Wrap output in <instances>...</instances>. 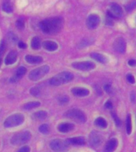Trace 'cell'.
<instances>
[{
    "label": "cell",
    "instance_id": "cell-30",
    "mask_svg": "<svg viewBox=\"0 0 136 152\" xmlns=\"http://www.w3.org/2000/svg\"><path fill=\"white\" fill-rule=\"evenodd\" d=\"M30 94L33 95L34 97H39L41 95V90L38 87H33L31 88Z\"/></svg>",
    "mask_w": 136,
    "mask_h": 152
},
{
    "label": "cell",
    "instance_id": "cell-23",
    "mask_svg": "<svg viewBox=\"0 0 136 152\" xmlns=\"http://www.w3.org/2000/svg\"><path fill=\"white\" fill-rule=\"evenodd\" d=\"M40 102H28V103H26V104L23 105L24 109H26V110H30V109H34V108H37V107L40 106Z\"/></svg>",
    "mask_w": 136,
    "mask_h": 152
},
{
    "label": "cell",
    "instance_id": "cell-29",
    "mask_svg": "<svg viewBox=\"0 0 136 152\" xmlns=\"http://www.w3.org/2000/svg\"><path fill=\"white\" fill-rule=\"evenodd\" d=\"M39 131L42 134H45V135H47L50 132V127L48 124H42V125L40 126L39 128Z\"/></svg>",
    "mask_w": 136,
    "mask_h": 152
},
{
    "label": "cell",
    "instance_id": "cell-12",
    "mask_svg": "<svg viewBox=\"0 0 136 152\" xmlns=\"http://www.w3.org/2000/svg\"><path fill=\"white\" fill-rule=\"evenodd\" d=\"M117 146H118V141L116 139H111L105 145L103 152H114L115 150L116 149Z\"/></svg>",
    "mask_w": 136,
    "mask_h": 152
},
{
    "label": "cell",
    "instance_id": "cell-31",
    "mask_svg": "<svg viewBox=\"0 0 136 152\" xmlns=\"http://www.w3.org/2000/svg\"><path fill=\"white\" fill-rule=\"evenodd\" d=\"M16 26L17 27H18V28H19V29H22V28H24L25 21H24L23 19H18L16 22Z\"/></svg>",
    "mask_w": 136,
    "mask_h": 152
},
{
    "label": "cell",
    "instance_id": "cell-25",
    "mask_svg": "<svg viewBox=\"0 0 136 152\" xmlns=\"http://www.w3.org/2000/svg\"><path fill=\"white\" fill-rule=\"evenodd\" d=\"M95 124L100 128H104L107 127V122L103 117H98L95 121Z\"/></svg>",
    "mask_w": 136,
    "mask_h": 152
},
{
    "label": "cell",
    "instance_id": "cell-4",
    "mask_svg": "<svg viewBox=\"0 0 136 152\" xmlns=\"http://www.w3.org/2000/svg\"><path fill=\"white\" fill-rule=\"evenodd\" d=\"M64 116L69 119L73 120L77 123H84L86 121V116L83 112L80 109H69L64 113Z\"/></svg>",
    "mask_w": 136,
    "mask_h": 152
},
{
    "label": "cell",
    "instance_id": "cell-39",
    "mask_svg": "<svg viewBox=\"0 0 136 152\" xmlns=\"http://www.w3.org/2000/svg\"><path fill=\"white\" fill-rule=\"evenodd\" d=\"M18 47L20 48H26V44H25V43L20 41V42L18 43Z\"/></svg>",
    "mask_w": 136,
    "mask_h": 152
},
{
    "label": "cell",
    "instance_id": "cell-22",
    "mask_svg": "<svg viewBox=\"0 0 136 152\" xmlns=\"http://www.w3.org/2000/svg\"><path fill=\"white\" fill-rule=\"evenodd\" d=\"M47 117V113L45 111H38L36 112L33 114V118L37 121H43Z\"/></svg>",
    "mask_w": 136,
    "mask_h": 152
},
{
    "label": "cell",
    "instance_id": "cell-32",
    "mask_svg": "<svg viewBox=\"0 0 136 152\" xmlns=\"http://www.w3.org/2000/svg\"><path fill=\"white\" fill-rule=\"evenodd\" d=\"M112 117H113V119H114L115 123V124H116L117 127H119V126L121 125V121H119V117L117 116L116 114L115 113H112Z\"/></svg>",
    "mask_w": 136,
    "mask_h": 152
},
{
    "label": "cell",
    "instance_id": "cell-1",
    "mask_svg": "<svg viewBox=\"0 0 136 152\" xmlns=\"http://www.w3.org/2000/svg\"><path fill=\"white\" fill-rule=\"evenodd\" d=\"M63 27V20L61 18H47L41 21L40 28L45 33L54 35L61 30Z\"/></svg>",
    "mask_w": 136,
    "mask_h": 152
},
{
    "label": "cell",
    "instance_id": "cell-13",
    "mask_svg": "<svg viewBox=\"0 0 136 152\" xmlns=\"http://www.w3.org/2000/svg\"><path fill=\"white\" fill-rule=\"evenodd\" d=\"M17 57H18V53H17L16 51H14V50L10 51L7 56V57H6L5 64L7 65H10V64H14L17 60Z\"/></svg>",
    "mask_w": 136,
    "mask_h": 152
},
{
    "label": "cell",
    "instance_id": "cell-33",
    "mask_svg": "<svg viewBox=\"0 0 136 152\" xmlns=\"http://www.w3.org/2000/svg\"><path fill=\"white\" fill-rule=\"evenodd\" d=\"M59 102L61 104H66L69 102V97L67 96H61L59 97Z\"/></svg>",
    "mask_w": 136,
    "mask_h": 152
},
{
    "label": "cell",
    "instance_id": "cell-5",
    "mask_svg": "<svg viewBox=\"0 0 136 152\" xmlns=\"http://www.w3.org/2000/svg\"><path fill=\"white\" fill-rule=\"evenodd\" d=\"M24 122V116L22 114L16 113L8 116L4 121V126L6 128L16 127Z\"/></svg>",
    "mask_w": 136,
    "mask_h": 152
},
{
    "label": "cell",
    "instance_id": "cell-20",
    "mask_svg": "<svg viewBox=\"0 0 136 152\" xmlns=\"http://www.w3.org/2000/svg\"><path fill=\"white\" fill-rule=\"evenodd\" d=\"M25 59H26V61L29 64H39L41 62H42V58L41 56H26L25 57Z\"/></svg>",
    "mask_w": 136,
    "mask_h": 152
},
{
    "label": "cell",
    "instance_id": "cell-28",
    "mask_svg": "<svg viewBox=\"0 0 136 152\" xmlns=\"http://www.w3.org/2000/svg\"><path fill=\"white\" fill-rule=\"evenodd\" d=\"M136 7V0H133V1H131L128 3V4H126V10L127 12L131 11L132 10H134Z\"/></svg>",
    "mask_w": 136,
    "mask_h": 152
},
{
    "label": "cell",
    "instance_id": "cell-35",
    "mask_svg": "<svg viewBox=\"0 0 136 152\" xmlns=\"http://www.w3.org/2000/svg\"><path fill=\"white\" fill-rule=\"evenodd\" d=\"M18 152H30V148L28 146H24L18 151Z\"/></svg>",
    "mask_w": 136,
    "mask_h": 152
},
{
    "label": "cell",
    "instance_id": "cell-2",
    "mask_svg": "<svg viewBox=\"0 0 136 152\" xmlns=\"http://www.w3.org/2000/svg\"><path fill=\"white\" fill-rule=\"evenodd\" d=\"M73 75L68 71H64L58 74L54 77L50 78V83L52 86H61L63 84H66L69 82L73 79Z\"/></svg>",
    "mask_w": 136,
    "mask_h": 152
},
{
    "label": "cell",
    "instance_id": "cell-21",
    "mask_svg": "<svg viewBox=\"0 0 136 152\" xmlns=\"http://www.w3.org/2000/svg\"><path fill=\"white\" fill-rule=\"evenodd\" d=\"M91 57L94 59L95 60H96L97 62H100L101 64H106L107 62V58L106 56H104L103 55L100 54V53H95V52H93L91 54Z\"/></svg>",
    "mask_w": 136,
    "mask_h": 152
},
{
    "label": "cell",
    "instance_id": "cell-24",
    "mask_svg": "<svg viewBox=\"0 0 136 152\" xmlns=\"http://www.w3.org/2000/svg\"><path fill=\"white\" fill-rule=\"evenodd\" d=\"M31 47L33 49H39L41 48V40L40 38L38 37L33 38V40L31 41Z\"/></svg>",
    "mask_w": 136,
    "mask_h": 152
},
{
    "label": "cell",
    "instance_id": "cell-8",
    "mask_svg": "<svg viewBox=\"0 0 136 152\" xmlns=\"http://www.w3.org/2000/svg\"><path fill=\"white\" fill-rule=\"evenodd\" d=\"M123 14L122 7L117 3H112L110 5L109 10H107V15L110 18H119Z\"/></svg>",
    "mask_w": 136,
    "mask_h": 152
},
{
    "label": "cell",
    "instance_id": "cell-17",
    "mask_svg": "<svg viewBox=\"0 0 136 152\" xmlns=\"http://www.w3.org/2000/svg\"><path fill=\"white\" fill-rule=\"evenodd\" d=\"M26 67H24V66H20L16 71V74H15V75L11 78V82L13 83H15L17 81L20 79L21 78H22V76L26 74Z\"/></svg>",
    "mask_w": 136,
    "mask_h": 152
},
{
    "label": "cell",
    "instance_id": "cell-19",
    "mask_svg": "<svg viewBox=\"0 0 136 152\" xmlns=\"http://www.w3.org/2000/svg\"><path fill=\"white\" fill-rule=\"evenodd\" d=\"M42 46L45 49L48 50V51H52V52L57 50L58 48L57 43L51 41V40H46L45 42H43Z\"/></svg>",
    "mask_w": 136,
    "mask_h": 152
},
{
    "label": "cell",
    "instance_id": "cell-16",
    "mask_svg": "<svg viewBox=\"0 0 136 152\" xmlns=\"http://www.w3.org/2000/svg\"><path fill=\"white\" fill-rule=\"evenodd\" d=\"M66 141H67V142L69 143V144H72V145L85 144V140H84V138L81 137V136L70 138V139H68Z\"/></svg>",
    "mask_w": 136,
    "mask_h": 152
},
{
    "label": "cell",
    "instance_id": "cell-41",
    "mask_svg": "<svg viewBox=\"0 0 136 152\" xmlns=\"http://www.w3.org/2000/svg\"><path fill=\"white\" fill-rule=\"evenodd\" d=\"M1 56H2V54L0 53V64H1Z\"/></svg>",
    "mask_w": 136,
    "mask_h": 152
},
{
    "label": "cell",
    "instance_id": "cell-10",
    "mask_svg": "<svg viewBox=\"0 0 136 152\" xmlns=\"http://www.w3.org/2000/svg\"><path fill=\"white\" fill-rule=\"evenodd\" d=\"M113 48H114L115 52H118V53H120V54H123V53L126 52V40H124L123 37L116 38L114 41V44H113Z\"/></svg>",
    "mask_w": 136,
    "mask_h": 152
},
{
    "label": "cell",
    "instance_id": "cell-14",
    "mask_svg": "<svg viewBox=\"0 0 136 152\" xmlns=\"http://www.w3.org/2000/svg\"><path fill=\"white\" fill-rule=\"evenodd\" d=\"M89 141H90V143L92 145H98L100 144L101 141H102V136L97 132H93L91 133L90 136H89Z\"/></svg>",
    "mask_w": 136,
    "mask_h": 152
},
{
    "label": "cell",
    "instance_id": "cell-18",
    "mask_svg": "<svg viewBox=\"0 0 136 152\" xmlns=\"http://www.w3.org/2000/svg\"><path fill=\"white\" fill-rule=\"evenodd\" d=\"M74 128V125L70 123H63L59 124L58 126V130L61 132L66 133L69 132L70 131H72Z\"/></svg>",
    "mask_w": 136,
    "mask_h": 152
},
{
    "label": "cell",
    "instance_id": "cell-40",
    "mask_svg": "<svg viewBox=\"0 0 136 152\" xmlns=\"http://www.w3.org/2000/svg\"><path fill=\"white\" fill-rule=\"evenodd\" d=\"M131 99L132 101V102H135V92L131 93Z\"/></svg>",
    "mask_w": 136,
    "mask_h": 152
},
{
    "label": "cell",
    "instance_id": "cell-26",
    "mask_svg": "<svg viewBox=\"0 0 136 152\" xmlns=\"http://www.w3.org/2000/svg\"><path fill=\"white\" fill-rule=\"evenodd\" d=\"M131 130H132V126H131V115H127L126 116V132L128 135L131 133Z\"/></svg>",
    "mask_w": 136,
    "mask_h": 152
},
{
    "label": "cell",
    "instance_id": "cell-6",
    "mask_svg": "<svg viewBox=\"0 0 136 152\" xmlns=\"http://www.w3.org/2000/svg\"><path fill=\"white\" fill-rule=\"evenodd\" d=\"M49 71H50L49 66H46V65L41 66L30 71L29 74V78L32 81H38L41 78H42Z\"/></svg>",
    "mask_w": 136,
    "mask_h": 152
},
{
    "label": "cell",
    "instance_id": "cell-7",
    "mask_svg": "<svg viewBox=\"0 0 136 152\" xmlns=\"http://www.w3.org/2000/svg\"><path fill=\"white\" fill-rule=\"evenodd\" d=\"M50 147L56 152H64L69 148V143L66 140L64 141L60 139H55L50 142Z\"/></svg>",
    "mask_w": 136,
    "mask_h": 152
},
{
    "label": "cell",
    "instance_id": "cell-3",
    "mask_svg": "<svg viewBox=\"0 0 136 152\" xmlns=\"http://www.w3.org/2000/svg\"><path fill=\"white\" fill-rule=\"evenodd\" d=\"M30 138L31 133L29 131H22L13 135V137L10 140V142L14 146H21L29 142Z\"/></svg>",
    "mask_w": 136,
    "mask_h": 152
},
{
    "label": "cell",
    "instance_id": "cell-38",
    "mask_svg": "<svg viewBox=\"0 0 136 152\" xmlns=\"http://www.w3.org/2000/svg\"><path fill=\"white\" fill-rule=\"evenodd\" d=\"M128 64L131 66H135V65H136V60H135V59H131V60H129V61H128Z\"/></svg>",
    "mask_w": 136,
    "mask_h": 152
},
{
    "label": "cell",
    "instance_id": "cell-15",
    "mask_svg": "<svg viewBox=\"0 0 136 152\" xmlns=\"http://www.w3.org/2000/svg\"><path fill=\"white\" fill-rule=\"evenodd\" d=\"M72 93L77 97H85L89 94V90L88 89H84V88L76 87L72 90Z\"/></svg>",
    "mask_w": 136,
    "mask_h": 152
},
{
    "label": "cell",
    "instance_id": "cell-36",
    "mask_svg": "<svg viewBox=\"0 0 136 152\" xmlns=\"http://www.w3.org/2000/svg\"><path fill=\"white\" fill-rule=\"evenodd\" d=\"M104 90L107 93H111L112 92V86L110 84H106L104 86Z\"/></svg>",
    "mask_w": 136,
    "mask_h": 152
},
{
    "label": "cell",
    "instance_id": "cell-27",
    "mask_svg": "<svg viewBox=\"0 0 136 152\" xmlns=\"http://www.w3.org/2000/svg\"><path fill=\"white\" fill-rule=\"evenodd\" d=\"M2 10L7 13H11L13 11V7L10 2H5L2 6Z\"/></svg>",
    "mask_w": 136,
    "mask_h": 152
},
{
    "label": "cell",
    "instance_id": "cell-34",
    "mask_svg": "<svg viewBox=\"0 0 136 152\" xmlns=\"http://www.w3.org/2000/svg\"><path fill=\"white\" fill-rule=\"evenodd\" d=\"M126 80H127V82L130 83H131V84H134V83H135V78H134V76L132 75H127V76H126Z\"/></svg>",
    "mask_w": 136,
    "mask_h": 152
},
{
    "label": "cell",
    "instance_id": "cell-37",
    "mask_svg": "<svg viewBox=\"0 0 136 152\" xmlns=\"http://www.w3.org/2000/svg\"><path fill=\"white\" fill-rule=\"evenodd\" d=\"M104 106L107 108V109H112V102H110V101H107L106 103H105Z\"/></svg>",
    "mask_w": 136,
    "mask_h": 152
},
{
    "label": "cell",
    "instance_id": "cell-9",
    "mask_svg": "<svg viewBox=\"0 0 136 152\" xmlns=\"http://www.w3.org/2000/svg\"><path fill=\"white\" fill-rule=\"evenodd\" d=\"M72 66L74 68L80 70V71H90L95 68V64L90 61H84V62H76L72 64Z\"/></svg>",
    "mask_w": 136,
    "mask_h": 152
},
{
    "label": "cell",
    "instance_id": "cell-11",
    "mask_svg": "<svg viewBox=\"0 0 136 152\" xmlns=\"http://www.w3.org/2000/svg\"><path fill=\"white\" fill-rule=\"evenodd\" d=\"M100 17L98 15H96V14H90L87 18L86 24H87L88 28H89L90 29H94V28H97V26L100 24Z\"/></svg>",
    "mask_w": 136,
    "mask_h": 152
}]
</instances>
